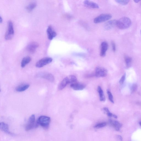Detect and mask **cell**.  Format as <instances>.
I'll list each match as a JSON object with an SVG mask.
<instances>
[{"label": "cell", "instance_id": "cell-9", "mask_svg": "<svg viewBox=\"0 0 141 141\" xmlns=\"http://www.w3.org/2000/svg\"><path fill=\"white\" fill-rule=\"evenodd\" d=\"M39 46V45L37 42H31L27 47V49L30 53L35 52Z\"/></svg>", "mask_w": 141, "mask_h": 141}, {"label": "cell", "instance_id": "cell-16", "mask_svg": "<svg viewBox=\"0 0 141 141\" xmlns=\"http://www.w3.org/2000/svg\"><path fill=\"white\" fill-rule=\"evenodd\" d=\"M84 5L88 7L93 9L99 8V6L96 3L89 1H85L84 2Z\"/></svg>", "mask_w": 141, "mask_h": 141}, {"label": "cell", "instance_id": "cell-12", "mask_svg": "<svg viewBox=\"0 0 141 141\" xmlns=\"http://www.w3.org/2000/svg\"><path fill=\"white\" fill-rule=\"evenodd\" d=\"M108 48V44L106 42H102L101 45L100 55L102 57H104L106 54Z\"/></svg>", "mask_w": 141, "mask_h": 141}, {"label": "cell", "instance_id": "cell-6", "mask_svg": "<svg viewBox=\"0 0 141 141\" xmlns=\"http://www.w3.org/2000/svg\"><path fill=\"white\" fill-rule=\"evenodd\" d=\"M53 59L51 58L46 57L41 59L38 61L36 64V67L41 68L51 63Z\"/></svg>", "mask_w": 141, "mask_h": 141}, {"label": "cell", "instance_id": "cell-11", "mask_svg": "<svg viewBox=\"0 0 141 141\" xmlns=\"http://www.w3.org/2000/svg\"><path fill=\"white\" fill-rule=\"evenodd\" d=\"M48 39L50 40H52L57 36V33L53 29L52 27L51 26H48L47 30Z\"/></svg>", "mask_w": 141, "mask_h": 141}, {"label": "cell", "instance_id": "cell-20", "mask_svg": "<svg viewBox=\"0 0 141 141\" xmlns=\"http://www.w3.org/2000/svg\"><path fill=\"white\" fill-rule=\"evenodd\" d=\"M97 90L99 94L100 101H101L104 102L105 101V98L104 95L103 90L100 86H99L98 87Z\"/></svg>", "mask_w": 141, "mask_h": 141}, {"label": "cell", "instance_id": "cell-15", "mask_svg": "<svg viewBox=\"0 0 141 141\" xmlns=\"http://www.w3.org/2000/svg\"><path fill=\"white\" fill-rule=\"evenodd\" d=\"M70 87L75 91H81L85 88V85L83 84L76 83L70 85Z\"/></svg>", "mask_w": 141, "mask_h": 141}, {"label": "cell", "instance_id": "cell-22", "mask_svg": "<svg viewBox=\"0 0 141 141\" xmlns=\"http://www.w3.org/2000/svg\"><path fill=\"white\" fill-rule=\"evenodd\" d=\"M125 60L127 68H128L130 67L132 61V58L129 56H126L125 57Z\"/></svg>", "mask_w": 141, "mask_h": 141}, {"label": "cell", "instance_id": "cell-3", "mask_svg": "<svg viewBox=\"0 0 141 141\" xmlns=\"http://www.w3.org/2000/svg\"><path fill=\"white\" fill-rule=\"evenodd\" d=\"M14 33L13 23L9 21L7 23V29L5 35V38L6 40H11L13 37Z\"/></svg>", "mask_w": 141, "mask_h": 141}, {"label": "cell", "instance_id": "cell-32", "mask_svg": "<svg viewBox=\"0 0 141 141\" xmlns=\"http://www.w3.org/2000/svg\"><path fill=\"white\" fill-rule=\"evenodd\" d=\"M3 21V18H2V17L1 16L0 17V23H1Z\"/></svg>", "mask_w": 141, "mask_h": 141}, {"label": "cell", "instance_id": "cell-29", "mask_svg": "<svg viewBox=\"0 0 141 141\" xmlns=\"http://www.w3.org/2000/svg\"><path fill=\"white\" fill-rule=\"evenodd\" d=\"M111 45L113 51L115 52L116 50V46L115 43L114 42H112Z\"/></svg>", "mask_w": 141, "mask_h": 141}, {"label": "cell", "instance_id": "cell-30", "mask_svg": "<svg viewBox=\"0 0 141 141\" xmlns=\"http://www.w3.org/2000/svg\"><path fill=\"white\" fill-rule=\"evenodd\" d=\"M106 113L108 116L109 117H113V114H113V113H111L110 111L107 113Z\"/></svg>", "mask_w": 141, "mask_h": 141}, {"label": "cell", "instance_id": "cell-14", "mask_svg": "<svg viewBox=\"0 0 141 141\" xmlns=\"http://www.w3.org/2000/svg\"><path fill=\"white\" fill-rule=\"evenodd\" d=\"M117 20H112L109 21L106 23L104 25V28L107 30L111 29L116 25Z\"/></svg>", "mask_w": 141, "mask_h": 141}, {"label": "cell", "instance_id": "cell-2", "mask_svg": "<svg viewBox=\"0 0 141 141\" xmlns=\"http://www.w3.org/2000/svg\"><path fill=\"white\" fill-rule=\"evenodd\" d=\"M50 120V117L42 116L39 117L37 122L39 125H40L43 128L47 129L49 126Z\"/></svg>", "mask_w": 141, "mask_h": 141}, {"label": "cell", "instance_id": "cell-19", "mask_svg": "<svg viewBox=\"0 0 141 141\" xmlns=\"http://www.w3.org/2000/svg\"><path fill=\"white\" fill-rule=\"evenodd\" d=\"M31 60V58L29 56H27L23 58L21 62V67L24 68L25 66L29 63Z\"/></svg>", "mask_w": 141, "mask_h": 141}, {"label": "cell", "instance_id": "cell-27", "mask_svg": "<svg viewBox=\"0 0 141 141\" xmlns=\"http://www.w3.org/2000/svg\"><path fill=\"white\" fill-rule=\"evenodd\" d=\"M138 86L136 84H134L132 85L131 88V92L133 93L136 91L137 89Z\"/></svg>", "mask_w": 141, "mask_h": 141}, {"label": "cell", "instance_id": "cell-10", "mask_svg": "<svg viewBox=\"0 0 141 141\" xmlns=\"http://www.w3.org/2000/svg\"><path fill=\"white\" fill-rule=\"evenodd\" d=\"M109 124L114 128L117 131H119L120 128L122 126V124L117 121L109 119Z\"/></svg>", "mask_w": 141, "mask_h": 141}, {"label": "cell", "instance_id": "cell-4", "mask_svg": "<svg viewBox=\"0 0 141 141\" xmlns=\"http://www.w3.org/2000/svg\"><path fill=\"white\" fill-rule=\"evenodd\" d=\"M39 125L37 122H35V116L33 114L30 117L28 123H27L25 127V130L29 131L32 129L37 128Z\"/></svg>", "mask_w": 141, "mask_h": 141}, {"label": "cell", "instance_id": "cell-21", "mask_svg": "<svg viewBox=\"0 0 141 141\" xmlns=\"http://www.w3.org/2000/svg\"><path fill=\"white\" fill-rule=\"evenodd\" d=\"M37 6V4L35 2H32L29 4L26 7L27 10L29 12L32 11Z\"/></svg>", "mask_w": 141, "mask_h": 141}, {"label": "cell", "instance_id": "cell-18", "mask_svg": "<svg viewBox=\"0 0 141 141\" xmlns=\"http://www.w3.org/2000/svg\"><path fill=\"white\" fill-rule=\"evenodd\" d=\"M68 84V77H66L63 80L59 85L58 88L59 90H61L65 88L66 85Z\"/></svg>", "mask_w": 141, "mask_h": 141}, {"label": "cell", "instance_id": "cell-8", "mask_svg": "<svg viewBox=\"0 0 141 141\" xmlns=\"http://www.w3.org/2000/svg\"><path fill=\"white\" fill-rule=\"evenodd\" d=\"M107 70L104 68L99 66L96 68L95 76L96 77H105L107 76Z\"/></svg>", "mask_w": 141, "mask_h": 141}, {"label": "cell", "instance_id": "cell-26", "mask_svg": "<svg viewBox=\"0 0 141 141\" xmlns=\"http://www.w3.org/2000/svg\"><path fill=\"white\" fill-rule=\"evenodd\" d=\"M107 93L108 95V98L110 101L112 103H114V101H113V97L112 94L109 90H108L107 91Z\"/></svg>", "mask_w": 141, "mask_h": 141}, {"label": "cell", "instance_id": "cell-17", "mask_svg": "<svg viewBox=\"0 0 141 141\" xmlns=\"http://www.w3.org/2000/svg\"><path fill=\"white\" fill-rule=\"evenodd\" d=\"M30 85L27 84H23L17 86L15 90L17 92H21L25 91L30 87Z\"/></svg>", "mask_w": 141, "mask_h": 141}, {"label": "cell", "instance_id": "cell-25", "mask_svg": "<svg viewBox=\"0 0 141 141\" xmlns=\"http://www.w3.org/2000/svg\"><path fill=\"white\" fill-rule=\"evenodd\" d=\"M130 1L128 0H116V2L120 4L123 5H126Z\"/></svg>", "mask_w": 141, "mask_h": 141}, {"label": "cell", "instance_id": "cell-33", "mask_svg": "<svg viewBox=\"0 0 141 141\" xmlns=\"http://www.w3.org/2000/svg\"><path fill=\"white\" fill-rule=\"evenodd\" d=\"M140 1V0H135V1H134V2L136 3H138Z\"/></svg>", "mask_w": 141, "mask_h": 141}, {"label": "cell", "instance_id": "cell-7", "mask_svg": "<svg viewBox=\"0 0 141 141\" xmlns=\"http://www.w3.org/2000/svg\"><path fill=\"white\" fill-rule=\"evenodd\" d=\"M37 76L46 79L51 82H53L54 81V77L53 75L48 73L39 72L37 74Z\"/></svg>", "mask_w": 141, "mask_h": 141}, {"label": "cell", "instance_id": "cell-28", "mask_svg": "<svg viewBox=\"0 0 141 141\" xmlns=\"http://www.w3.org/2000/svg\"><path fill=\"white\" fill-rule=\"evenodd\" d=\"M126 74H125L122 76V77H121L119 81V83L121 84H122L124 82L125 79H126Z\"/></svg>", "mask_w": 141, "mask_h": 141}, {"label": "cell", "instance_id": "cell-13", "mask_svg": "<svg viewBox=\"0 0 141 141\" xmlns=\"http://www.w3.org/2000/svg\"><path fill=\"white\" fill-rule=\"evenodd\" d=\"M0 129L2 131L8 134L11 135H14V134L10 131L8 125L6 124L3 122H1L0 123Z\"/></svg>", "mask_w": 141, "mask_h": 141}, {"label": "cell", "instance_id": "cell-31", "mask_svg": "<svg viewBox=\"0 0 141 141\" xmlns=\"http://www.w3.org/2000/svg\"><path fill=\"white\" fill-rule=\"evenodd\" d=\"M117 138L120 141H122L123 140V138L122 136L119 135L117 136Z\"/></svg>", "mask_w": 141, "mask_h": 141}, {"label": "cell", "instance_id": "cell-34", "mask_svg": "<svg viewBox=\"0 0 141 141\" xmlns=\"http://www.w3.org/2000/svg\"><path fill=\"white\" fill-rule=\"evenodd\" d=\"M139 124H140V126H141V122H139Z\"/></svg>", "mask_w": 141, "mask_h": 141}, {"label": "cell", "instance_id": "cell-1", "mask_svg": "<svg viewBox=\"0 0 141 141\" xmlns=\"http://www.w3.org/2000/svg\"><path fill=\"white\" fill-rule=\"evenodd\" d=\"M131 24V21L129 18L124 17L117 20L116 26L121 29H125L129 28Z\"/></svg>", "mask_w": 141, "mask_h": 141}, {"label": "cell", "instance_id": "cell-24", "mask_svg": "<svg viewBox=\"0 0 141 141\" xmlns=\"http://www.w3.org/2000/svg\"><path fill=\"white\" fill-rule=\"evenodd\" d=\"M107 123L105 122H102L96 124L94 128L96 129H100L104 127L107 126Z\"/></svg>", "mask_w": 141, "mask_h": 141}, {"label": "cell", "instance_id": "cell-23", "mask_svg": "<svg viewBox=\"0 0 141 141\" xmlns=\"http://www.w3.org/2000/svg\"><path fill=\"white\" fill-rule=\"evenodd\" d=\"M68 84H70L76 83L77 79L76 77L74 75L70 76L68 77Z\"/></svg>", "mask_w": 141, "mask_h": 141}, {"label": "cell", "instance_id": "cell-35", "mask_svg": "<svg viewBox=\"0 0 141 141\" xmlns=\"http://www.w3.org/2000/svg\"><path fill=\"white\" fill-rule=\"evenodd\" d=\"M140 33H141V30H140Z\"/></svg>", "mask_w": 141, "mask_h": 141}, {"label": "cell", "instance_id": "cell-5", "mask_svg": "<svg viewBox=\"0 0 141 141\" xmlns=\"http://www.w3.org/2000/svg\"><path fill=\"white\" fill-rule=\"evenodd\" d=\"M112 17L111 15L108 14H102L96 17L94 20V22L98 23L107 21L111 19Z\"/></svg>", "mask_w": 141, "mask_h": 141}]
</instances>
